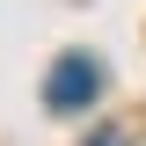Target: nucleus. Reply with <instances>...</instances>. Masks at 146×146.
Returning <instances> with one entry per match:
<instances>
[{
	"label": "nucleus",
	"mask_w": 146,
	"mask_h": 146,
	"mask_svg": "<svg viewBox=\"0 0 146 146\" xmlns=\"http://www.w3.org/2000/svg\"><path fill=\"white\" fill-rule=\"evenodd\" d=\"M95 95H102V66H95L88 51L58 58V66H51V80H44V102H51V110H88Z\"/></svg>",
	"instance_id": "f257e3e1"
},
{
	"label": "nucleus",
	"mask_w": 146,
	"mask_h": 146,
	"mask_svg": "<svg viewBox=\"0 0 146 146\" xmlns=\"http://www.w3.org/2000/svg\"><path fill=\"white\" fill-rule=\"evenodd\" d=\"M88 146H124V131H95V139H88Z\"/></svg>",
	"instance_id": "f03ea898"
}]
</instances>
